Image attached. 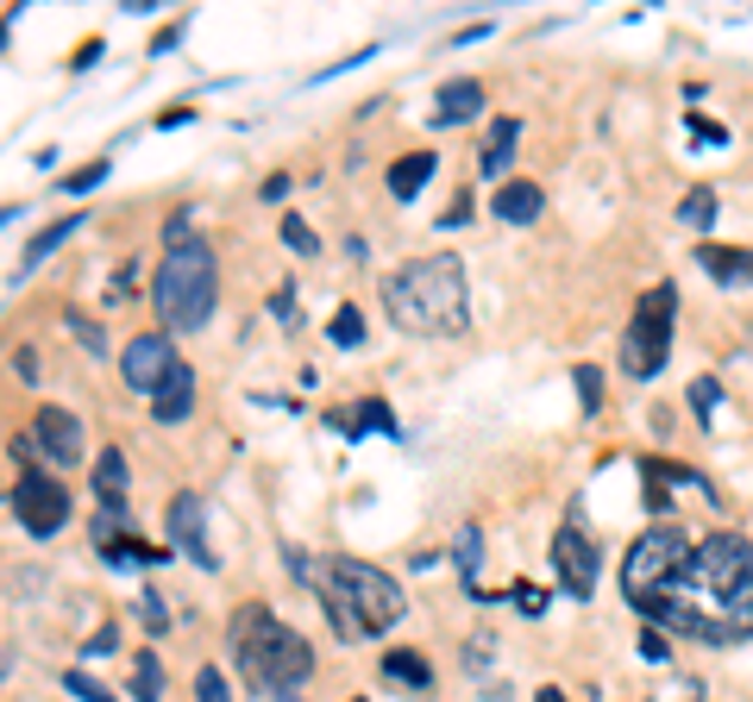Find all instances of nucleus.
Masks as SVG:
<instances>
[{
  "label": "nucleus",
  "instance_id": "f257e3e1",
  "mask_svg": "<svg viewBox=\"0 0 753 702\" xmlns=\"http://www.w3.org/2000/svg\"><path fill=\"white\" fill-rule=\"evenodd\" d=\"M383 314L415 339H452L471 326V282L458 251H427L383 276Z\"/></svg>",
  "mask_w": 753,
  "mask_h": 702
},
{
  "label": "nucleus",
  "instance_id": "f03ea898",
  "mask_svg": "<svg viewBox=\"0 0 753 702\" xmlns=\"http://www.w3.org/2000/svg\"><path fill=\"white\" fill-rule=\"evenodd\" d=\"M678 590H697L709 621H722L734 640H748L753 633V540L748 533H709L703 546H691V565L678 577ZM666 590V596H678Z\"/></svg>",
  "mask_w": 753,
  "mask_h": 702
},
{
  "label": "nucleus",
  "instance_id": "7ed1b4c3",
  "mask_svg": "<svg viewBox=\"0 0 753 702\" xmlns=\"http://www.w3.org/2000/svg\"><path fill=\"white\" fill-rule=\"evenodd\" d=\"M226 646L239 658V671L251 677V690H264V697H276V702L289 697L296 683H308V671H314V646L301 640L296 627L276 621L264 602H246V608L232 615Z\"/></svg>",
  "mask_w": 753,
  "mask_h": 702
},
{
  "label": "nucleus",
  "instance_id": "20e7f679",
  "mask_svg": "<svg viewBox=\"0 0 753 702\" xmlns=\"http://www.w3.org/2000/svg\"><path fill=\"white\" fill-rule=\"evenodd\" d=\"M321 602H326V621L339 640H371V633H390L408 615V596L390 571H376L364 558H326L321 577Z\"/></svg>",
  "mask_w": 753,
  "mask_h": 702
},
{
  "label": "nucleus",
  "instance_id": "39448f33",
  "mask_svg": "<svg viewBox=\"0 0 753 702\" xmlns=\"http://www.w3.org/2000/svg\"><path fill=\"white\" fill-rule=\"evenodd\" d=\"M214 301H220V257H214V245H207V239H189V245L164 251L157 282H151V307H157L164 332H195V326H207Z\"/></svg>",
  "mask_w": 753,
  "mask_h": 702
},
{
  "label": "nucleus",
  "instance_id": "423d86ee",
  "mask_svg": "<svg viewBox=\"0 0 753 702\" xmlns=\"http://www.w3.org/2000/svg\"><path fill=\"white\" fill-rule=\"evenodd\" d=\"M672 326H678V282H653L647 295L634 301L628 332H622L628 383H647V376L666 371V358H672Z\"/></svg>",
  "mask_w": 753,
  "mask_h": 702
},
{
  "label": "nucleus",
  "instance_id": "0eeeda50",
  "mask_svg": "<svg viewBox=\"0 0 753 702\" xmlns=\"http://www.w3.org/2000/svg\"><path fill=\"white\" fill-rule=\"evenodd\" d=\"M691 565V533L672 521H653L622 558V596L628 602H647V596H666L678 590V577Z\"/></svg>",
  "mask_w": 753,
  "mask_h": 702
},
{
  "label": "nucleus",
  "instance_id": "6e6552de",
  "mask_svg": "<svg viewBox=\"0 0 753 702\" xmlns=\"http://www.w3.org/2000/svg\"><path fill=\"white\" fill-rule=\"evenodd\" d=\"M13 515H20V526L32 540H50V533H63V521H70V496H63V483L38 464V471H20Z\"/></svg>",
  "mask_w": 753,
  "mask_h": 702
},
{
  "label": "nucleus",
  "instance_id": "1a4fd4ad",
  "mask_svg": "<svg viewBox=\"0 0 753 702\" xmlns=\"http://www.w3.org/2000/svg\"><path fill=\"white\" fill-rule=\"evenodd\" d=\"M552 577H559V590L577 602L597 596V540L584 533L577 521H565L552 533Z\"/></svg>",
  "mask_w": 753,
  "mask_h": 702
},
{
  "label": "nucleus",
  "instance_id": "9d476101",
  "mask_svg": "<svg viewBox=\"0 0 753 702\" xmlns=\"http://www.w3.org/2000/svg\"><path fill=\"white\" fill-rule=\"evenodd\" d=\"M170 371H176V346H170V332H164V326H157V332H132V339H125V351H120L125 389H139V396H157Z\"/></svg>",
  "mask_w": 753,
  "mask_h": 702
},
{
  "label": "nucleus",
  "instance_id": "9b49d317",
  "mask_svg": "<svg viewBox=\"0 0 753 702\" xmlns=\"http://www.w3.org/2000/svg\"><path fill=\"white\" fill-rule=\"evenodd\" d=\"M164 521H170V540L182 546V558H195L201 571H220V558L207 546V501L182 489V496H170V515H164Z\"/></svg>",
  "mask_w": 753,
  "mask_h": 702
},
{
  "label": "nucleus",
  "instance_id": "f8f14e48",
  "mask_svg": "<svg viewBox=\"0 0 753 702\" xmlns=\"http://www.w3.org/2000/svg\"><path fill=\"white\" fill-rule=\"evenodd\" d=\"M32 433H38V446H45V464H75V458H82V421H75L70 408L45 401V408L32 414Z\"/></svg>",
  "mask_w": 753,
  "mask_h": 702
},
{
  "label": "nucleus",
  "instance_id": "ddd939ff",
  "mask_svg": "<svg viewBox=\"0 0 753 702\" xmlns=\"http://www.w3.org/2000/svg\"><path fill=\"white\" fill-rule=\"evenodd\" d=\"M697 264L722 289H753V245H697Z\"/></svg>",
  "mask_w": 753,
  "mask_h": 702
},
{
  "label": "nucleus",
  "instance_id": "4468645a",
  "mask_svg": "<svg viewBox=\"0 0 753 702\" xmlns=\"http://www.w3.org/2000/svg\"><path fill=\"white\" fill-rule=\"evenodd\" d=\"M477 107H483V82L477 75H452L433 95V125H465V120H477Z\"/></svg>",
  "mask_w": 753,
  "mask_h": 702
},
{
  "label": "nucleus",
  "instance_id": "2eb2a0df",
  "mask_svg": "<svg viewBox=\"0 0 753 702\" xmlns=\"http://www.w3.org/2000/svg\"><path fill=\"white\" fill-rule=\"evenodd\" d=\"M189 408H195V371L176 358V371L164 376V389L151 396V414H157L164 426H176V421H189Z\"/></svg>",
  "mask_w": 753,
  "mask_h": 702
},
{
  "label": "nucleus",
  "instance_id": "dca6fc26",
  "mask_svg": "<svg viewBox=\"0 0 753 702\" xmlns=\"http://www.w3.org/2000/svg\"><path fill=\"white\" fill-rule=\"evenodd\" d=\"M376 671L390 677V683H402V690H415V697H433V665H427V652L396 646V652L376 658Z\"/></svg>",
  "mask_w": 753,
  "mask_h": 702
},
{
  "label": "nucleus",
  "instance_id": "f3484780",
  "mask_svg": "<svg viewBox=\"0 0 753 702\" xmlns=\"http://www.w3.org/2000/svg\"><path fill=\"white\" fill-rule=\"evenodd\" d=\"M515 145H522V120H515V113L490 120V138H483V157H477V175H509Z\"/></svg>",
  "mask_w": 753,
  "mask_h": 702
},
{
  "label": "nucleus",
  "instance_id": "a211bd4d",
  "mask_svg": "<svg viewBox=\"0 0 753 702\" xmlns=\"http://www.w3.org/2000/svg\"><path fill=\"white\" fill-rule=\"evenodd\" d=\"M433 170H440V157H433V150H408V157H396V164H390L383 189H390L396 201H415L427 189V175H433Z\"/></svg>",
  "mask_w": 753,
  "mask_h": 702
},
{
  "label": "nucleus",
  "instance_id": "6ab92c4d",
  "mask_svg": "<svg viewBox=\"0 0 753 702\" xmlns=\"http://www.w3.org/2000/svg\"><path fill=\"white\" fill-rule=\"evenodd\" d=\"M490 207H497V220H509V226H527V220H540V207H547V195H540V182H502L497 195H490Z\"/></svg>",
  "mask_w": 753,
  "mask_h": 702
},
{
  "label": "nucleus",
  "instance_id": "aec40b11",
  "mask_svg": "<svg viewBox=\"0 0 753 702\" xmlns=\"http://www.w3.org/2000/svg\"><path fill=\"white\" fill-rule=\"evenodd\" d=\"M88 483H95L100 501H125V489H132V464H125L120 446L95 451V464H88Z\"/></svg>",
  "mask_w": 753,
  "mask_h": 702
},
{
  "label": "nucleus",
  "instance_id": "412c9836",
  "mask_svg": "<svg viewBox=\"0 0 753 702\" xmlns=\"http://www.w3.org/2000/svg\"><path fill=\"white\" fill-rule=\"evenodd\" d=\"M358 414H333V426L346 433V439H358V433H396V414H390V401H376V396H364V401H351Z\"/></svg>",
  "mask_w": 753,
  "mask_h": 702
},
{
  "label": "nucleus",
  "instance_id": "4be33fe9",
  "mask_svg": "<svg viewBox=\"0 0 753 702\" xmlns=\"http://www.w3.org/2000/svg\"><path fill=\"white\" fill-rule=\"evenodd\" d=\"M75 226H82V214H63V220L38 226V232L25 239V270H32V264H45V257H50L57 245H70V239H75Z\"/></svg>",
  "mask_w": 753,
  "mask_h": 702
},
{
  "label": "nucleus",
  "instance_id": "5701e85b",
  "mask_svg": "<svg viewBox=\"0 0 753 702\" xmlns=\"http://www.w3.org/2000/svg\"><path fill=\"white\" fill-rule=\"evenodd\" d=\"M88 533H95L100 552H113L120 540H132V508H125V501H100V515L88 521Z\"/></svg>",
  "mask_w": 753,
  "mask_h": 702
},
{
  "label": "nucleus",
  "instance_id": "b1692460",
  "mask_svg": "<svg viewBox=\"0 0 753 702\" xmlns=\"http://www.w3.org/2000/svg\"><path fill=\"white\" fill-rule=\"evenodd\" d=\"M164 697V658L157 652H132V702H157Z\"/></svg>",
  "mask_w": 753,
  "mask_h": 702
},
{
  "label": "nucleus",
  "instance_id": "393cba45",
  "mask_svg": "<svg viewBox=\"0 0 753 702\" xmlns=\"http://www.w3.org/2000/svg\"><path fill=\"white\" fill-rule=\"evenodd\" d=\"M678 220L691 226V232H709V226H716V189H709V182L684 189V201H678Z\"/></svg>",
  "mask_w": 753,
  "mask_h": 702
},
{
  "label": "nucleus",
  "instance_id": "a878e982",
  "mask_svg": "<svg viewBox=\"0 0 753 702\" xmlns=\"http://www.w3.org/2000/svg\"><path fill=\"white\" fill-rule=\"evenodd\" d=\"M452 565H458L465 583L477 590V565H483V533H477V526H458V540H452Z\"/></svg>",
  "mask_w": 753,
  "mask_h": 702
},
{
  "label": "nucleus",
  "instance_id": "bb28decb",
  "mask_svg": "<svg viewBox=\"0 0 753 702\" xmlns=\"http://www.w3.org/2000/svg\"><path fill=\"white\" fill-rule=\"evenodd\" d=\"M63 326H70V339H82V351H88V358H107V326H100V320H88V314L63 307Z\"/></svg>",
  "mask_w": 753,
  "mask_h": 702
},
{
  "label": "nucleus",
  "instance_id": "cd10ccee",
  "mask_svg": "<svg viewBox=\"0 0 753 702\" xmlns=\"http://www.w3.org/2000/svg\"><path fill=\"white\" fill-rule=\"evenodd\" d=\"M326 339H333V346H339V351L364 346V314H358V307H339V314L326 320Z\"/></svg>",
  "mask_w": 753,
  "mask_h": 702
},
{
  "label": "nucleus",
  "instance_id": "c85d7f7f",
  "mask_svg": "<svg viewBox=\"0 0 753 702\" xmlns=\"http://www.w3.org/2000/svg\"><path fill=\"white\" fill-rule=\"evenodd\" d=\"M716 408H722V383H716V376H697V383H691V414L709 426L716 421Z\"/></svg>",
  "mask_w": 753,
  "mask_h": 702
},
{
  "label": "nucleus",
  "instance_id": "c756f323",
  "mask_svg": "<svg viewBox=\"0 0 753 702\" xmlns=\"http://www.w3.org/2000/svg\"><path fill=\"white\" fill-rule=\"evenodd\" d=\"M283 245L296 251V257H321V239L308 232V220H301V214H283Z\"/></svg>",
  "mask_w": 753,
  "mask_h": 702
},
{
  "label": "nucleus",
  "instance_id": "7c9ffc66",
  "mask_svg": "<svg viewBox=\"0 0 753 702\" xmlns=\"http://www.w3.org/2000/svg\"><path fill=\"white\" fill-rule=\"evenodd\" d=\"M63 690H70L75 702H113V690H107L100 677H88V671H63Z\"/></svg>",
  "mask_w": 753,
  "mask_h": 702
},
{
  "label": "nucleus",
  "instance_id": "2f4dec72",
  "mask_svg": "<svg viewBox=\"0 0 753 702\" xmlns=\"http://www.w3.org/2000/svg\"><path fill=\"white\" fill-rule=\"evenodd\" d=\"M107 565H120V571L125 565H164V552H151L145 540H120V546L107 552Z\"/></svg>",
  "mask_w": 753,
  "mask_h": 702
},
{
  "label": "nucleus",
  "instance_id": "473e14b6",
  "mask_svg": "<svg viewBox=\"0 0 753 702\" xmlns=\"http://www.w3.org/2000/svg\"><path fill=\"white\" fill-rule=\"evenodd\" d=\"M577 408H584V414H602V376L590 371V364H577Z\"/></svg>",
  "mask_w": 753,
  "mask_h": 702
},
{
  "label": "nucleus",
  "instance_id": "72a5a7b5",
  "mask_svg": "<svg viewBox=\"0 0 753 702\" xmlns=\"http://www.w3.org/2000/svg\"><path fill=\"white\" fill-rule=\"evenodd\" d=\"M195 702H232L220 665H201V671H195Z\"/></svg>",
  "mask_w": 753,
  "mask_h": 702
},
{
  "label": "nucleus",
  "instance_id": "f704fd0d",
  "mask_svg": "<svg viewBox=\"0 0 753 702\" xmlns=\"http://www.w3.org/2000/svg\"><path fill=\"white\" fill-rule=\"evenodd\" d=\"M509 602H515V608H522L527 621H534V615H547V590H540V583H515V590H509Z\"/></svg>",
  "mask_w": 753,
  "mask_h": 702
},
{
  "label": "nucleus",
  "instance_id": "c9c22d12",
  "mask_svg": "<svg viewBox=\"0 0 753 702\" xmlns=\"http://www.w3.org/2000/svg\"><path fill=\"white\" fill-rule=\"evenodd\" d=\"M107 182V157L100 164H88V170H70L63 175V195H88V189H100Z\"/></svg>",
  "mask_w": 753,
  "mask_h": 702
},
{
  "label": "nucleus",
  "instance_id": "e433bc0d",
  "mask_svg": "<svg viewBox=\"0 0 753 702\" xmlns=\"http://www.w3.org/2000/svg\"><path fill=\"white\" fill-rule=\"evenodd\" d=\"M139 621H145V633H164V627H170V608H164V596H157V590H145V596H139Z\"/></svg>",
  "mask_w": 753,
  "mask_h": 702
},
{
  "label": "nucleus",
  "instance_id": "4c0bfd02",
  "mask_svg": "<svg viewBox=\"0 0 753 702\" xmlns=\"http://www.w3.org/2000/svg\"><path fill=\"white\" fill-rule=\"evenodd\" d=\"M641 658H647V665H666V658H672V640H666L659 627H641Z\"/></svg>",
  "mask_w": 753,
  "mask_h": 702
},
{
  "label": "nucleus",
  "instance_id": "58836bf2",
  "mask_svg": "<svg viewBox=\"0 0 753 702\" xmlns=\"http://www.w3.org/2000/svg\"><path fill=\"white\" fill-rule=\"evenodd\" d=\"M271 320H276V326H296V289H289V282H283V289L271 295Z\"/></svg>",
  "mask_w": 753,
  "mask_h": 702
},
{
  "label": "nucleus",
  "instance_id": "ea45409f",
  "mask_svg": "<svg viewBox=\"0 0 753 702\" xmlns=\"http://www.w3.org/2000/svg\"><path fill=\"white\" fill-rule=\"evenodd\" d=\"M132 276H139V264L125 257V270H113V282H107V307H120V301L132 295Z\"/></svg>",
  "mask_w": 753,
  "mask_h": 702
},
{
  "label": "nucleus",
  "instance_id": "a19ab883",
  "mask_svg": "<svg viewBox=\"0 0 753 702\" xmlns=\"http://www.w3.org/2000/svg\"><path fill=\"white\" fill-rule=\"evenodd\" d=\"M13 376H20V383H38V351H32V346L13 351Z\"/></svg>",
  "mask_w": 753,
  "mask_h": 702
},
{
  "label": "nucleus",
  "instance_id": "79ce46f5",
  "mask_svg": "<svg viewBox=\"0 0 753 702\" xmlns=\"http://www.w3.org/2000/svg\"><path fill=\"white\" fill-rule=\"evenodd\" d=\"M691 132H697L703 145H728V132H722V125H709V120H697V113H691Z\"/></svg>",
  "mask_w": 753,
  "mask_h": 702
},
{
  "label": "nucleus",
  "instance_id": "37998d69",
  "mask_svg": "<svg viewBox=\"0 0 753 702\" xmlns=\"http://www.w3.org/2000/svg\"><path fill=\"white\" fill-rule=\"evenodd\" d=\"M465 220H471V195H458L446 214H440V226H465Z\"/></svg>",
  "mask_w": 753,
  "mask_h": 702
},
{
  "label": "nucleus",
  "instance_id": "c03bdc74",
  "mask_svg": "<svg viewBox=\"0 0 753 702\" xmlns=\"http://www.w3.org/2000/svg\"><path fill=\"white\" fill-rule=\"evenodd\" d=\"M113 646H120V633H113V627H100L95 640H88V658H95V652H113Z\"/></svg>",
  "mask_w": 753,
  "mask_h": 702
},
{
  "label": "nucleus",
  "instance_id": "a18cd8bd",
  "mask_svg": "<svg viewBox=\"0 0 753 702\" xmlns=\"http://www.w3.org/2000/svg\"><path fill=\"white\" fill-rule=\"evenodd\" d=\"M289 195V175H264V201H283Z\"/></svg>",
  "mask_w": 753,
  "mask_h": 702
},
{
  "label": "nucleus",
  "instance_id": "49530a36",
  "mask_svg": "<svg viewBox=\"0 0 753 702\" xmlns=\"http://www.w3.org/2000/svg\"><path fill=\"white\" fill-rule=\"evenodd\" d=\"M195 120V107H170V113H157V125H189Z\"/></svg>",
  "mask_w": 753,
  "mask_h": 702
},
{
  "label": "nucleus",
  "instance_id": "de8ad7c7",
  "mask_svg": "<svg viewBox=\"0 0 753 702\" xmlns=\"http://www.w3.org/2000/svg\"><path fill=\"white\" fill-rule=\"evenodd\" d=\"M534 702H572V697H565L559 683H540V690H534Z\"/></svg>",
  "mask_w": 753,
  "mask_h": 702
},
{
  "label": "nucleus",
  "instance_id": "09e8293b",
  "mask_svg": "<svg viewBox=\"0 0 753 702\" xmlns=\"http://www.w3.org/2000/svg\"><path fill=\"white\" fill-rule=\"evenodd\" d=\"M283 702H296V697H283Z\"/></svg>",
  "mask_w": 753,
  "mask_h": 702
},
{
  "label": "nucleus",
  "instance_id": "8fccbe9b",
  "mask_svg": "<svg viewBox=\"0 0 753 702\" xmlns=\"http://www.w3.org/2000/svg\"><path fill=\"white\" fill-rule=\"evenodd\" d=\"M351 702H364V697H351Z\"/></svg>",
  "mask_w": 753,
  "mask_h": 702
}]
</instances>
